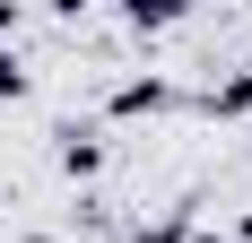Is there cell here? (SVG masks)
<instances>
[{
  "label": "cell",
  "mask_w": 252,
  "mask_h": 243,
  "mask_svg": "<svg viewBox=\"0 0 252 243\" xmlns=\"http://www.w3.org/2000/svg\"><path fill=\"white\" fill-rule=\"evenodd\" d=\"M165 96H174L165 78H122V87H113V113H157Z\"/></svg>",
  "instance_id": "1"
},
{
  "label": "cell",
  "mask_w": 252,
  "mask_h": 243,
  "mask_svg": "<svg viewBox=\"0 0 252 243\" xmlns=\"http://www.w3.org/2000/svg\"><path fill=\"white\" fill-rule=\"evenodd\" d=\"M96 156H104V148H96V139H78V130L61 139V165H70V174H96Z\"/></svg>",
  "instance_id": "2"
},
{
  "label": "cell",
  "mask_w": 252,
  "mask_h": 243,
  "mask_svg": "<svg viewBox=\"0 0 252 243\" xmlns=\"http://www.w3.org/2000/svg\"><path fill=\"white\" fill-rule=\"evenodd\" d=\"M0 96H26V70L9 61V52H0Z\"/></svg>",
  "instance_id": "3"
}]
</instances>
